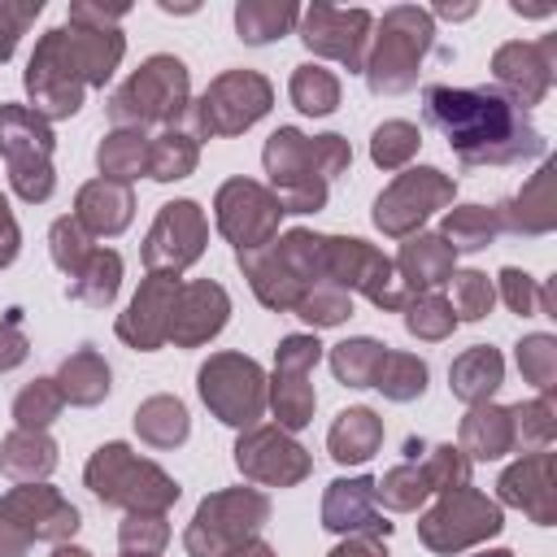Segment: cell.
<instances>
[{
    "instance_id": "6da1fadb",
    "label": "cell",
    "mask_w": 557,
    "mask_h": 557,
    "mask_svg": "<svg viewBox=\"0 0 557 557\" xmlns=\"http://www.w3.org/2000/svg\"><path fill=\"white\" fill-rule=\"evenodd\" d=\"M426 122L448 139L466 165H505L540 157L544 139L527 122L522 104L500 87H426Z\"/></svg>"
},
{
    "instance_id": "7a4b0ae2",
    "label": "cell",
    "mask_w": 557,
    "mask_h": 557,
    "mask_svg": "<svg viewBox=\"0 0 557 557\" xmlns=\"http://www.w3.org/2000/svg\"><path fill=\"white\" fill-rule=\"evenodd\" d=\"M122 57V35L113 26H57L39 39L26 65V91L39 117H70L83 104L87 83H104Z\"/></svg>"
},
{
    "instance_id": "3957f363",
    "label": "cell",
    "mask_w": 557,
    "mask_h": 557,
    "mask_svg": "<svg viewBox=\"0 0 557 557\" xmlns=\"http://www.w3.org/2000/svg\"><path fill=\"white\" fill-rule=\"evenodd\" d=\"M352 161L348 144L339 135L305 139L292 126H278L265 144V170L274 178V196L283 213H313L326 200V183L344 174Z\"/></svg>"
},
{
    "instance_id": "277c9868",
    "label": "cell",
    "mask_w": 557,
    "mask_h": 557,
    "mask_svg": "<svg viewBox=\"0 0 557 557\" xmlns=\"http://www.w3.org/2000/svg\"><path fill=\"white\" fill-rule=\"evenodd\" d=\"M87 487L104 505H126L135 513H161L178 500V483L152 461H139L126 444L96 448V457L87 461Z\"/></svg>"
},
{
    "instance_id": "5b68a950",
    "label": "cell",
    "mask_w": 557,
    "mask_h": 557,
    "mask_svg": "<svg viewBox=\"0 0 557 557\" xmlns=\"http://www.w3.org/2000/svg\"><path fill=\"white\" fill-rule=\"evenodd\" d=\"M187 109V65L178 57H148L109 100V117L117 126L174 122Z\"/></svg>"
},
{
    "instance_id": "8992f818",
    "label": "cell",
    "mask_w": 557,
    "mask_h": 557,
    "mask_svg": "<svg viewBox=\"0 0 557 557\" xmlns=\"http://www.w3.org/2000/svg\"><path fill=\"white\" fill-rule=\"evenodd\" d=\"M0 157L9 161V178H13V191L22 200H48L52 196L48 117H39L26 104H0Z\"/></svg>"
},
{
    "instance_id": "52a82bcc",
    "label": "cell",
    "mask_w": 557,
    "mask_h": 557,
    "mask_svg": "<svg viewBox=\"0 0 557 557\" xmlns=\"http://www.w3.org/2000/svg\"><path fill=\"white\" fill-rule=\"evenodd\" d=\"M270 505L261 492H218L209 496L191 527H187V553L191 557H235L252 535L257 527L265 522Z\"/></svg>"
},
{
    "instance_id": "ba28073f",
    "label": "cell",
    "mask_w": 557,
    "mask_h": 557,
    "mask_svg": "<svg viewBox=\"0 0 557 557\" xmlns=\"http://www.w3.org/2000/svg\"><path fill=\"white\" fill-rule=\"evenodd\" d=\"M431 48V17L422 9H392L383 17V30H379V44H374V57L366 61V78H370V91H405L413 87L418 78V61L422 52Z\"/></svg>"
},
{
    "instance_id": "9c48e42d",
    "label": "cell",
    "mask_w": 557,
    "mask_h": 557,
    "mask_svg": "<svg viewBox=\"0 0 557 557\" xmlns=\"http://www.w3.org/2000/svg\"><path fill=\"white\" fill-rule=\"evenodd\" d=\"M78 531V509L52 487H13L0 505V557H22L30 540H65Z\"/></svg>"
},
{
    "instance_id": "30bf717a",
    "label": "cell",
    "mask_w": 557,
    "mask_h": 557,
    "mask_svg": "<svg viewBox=\"0 0 557 557\" xmlns=\"http://www.w3.org/2000/svg\"><path fill=\"white\" fill-rule=\"evenodd\" d=\"M270 83L252 70H231L209 83V91L191 104V131L196 135H235L252 126L270 109Z\"/></svg>"
},
{
    "instance_id": "8fae6325",
    "label": "cell",
    "mask_w": 557,
    "mask_h": 557,
    "mask_svg": "<svg viewBox=\"0 0 557 557\" xmlns=\"http://www.w3.org/2000/svg\"><path fill=\"white\" fill-rule=\"evenodd\" d=\"M200 396L226 426H252L265 409V374L248 357L218 352L209 366H200Z\"/></svg>"
},
{
    "instance_id": "7c38bea8",
    "label": "cell",
    "mask_w": 557,
    "mask_h": 557,
    "mask_svg": "<svg viewBox=\"0 0 557 557\" xmlns=\"http://www.w3.org/2000/svg\"><path fill=\"white\" fill-rule=\"evenodd\" d=\"M322 257H326V278L335 287H357L366 292L379 309H396L405 305V292L396 283V270L383 252H374L366 239H322Z\"/></svg>"
},
{
    "instance_id": "4fadbf2b",
    "label": "cell",
    "mask_w": 557,
    "mask_h": 557,
    "mask_svg": "<svg viewBox=\"0 0 557 557\" xmlns=\"http://www.w3.org/2000/svg\"><path fill=\"white\" fill-rule=\"evenodd\" d=\"M278 218H283L278 196H270L265 187H257L248 178H231L218 191V226H222V235L239 252L265 248L270 235H274V226H278Z\"/></svg>"
},
{
    "instance_id": "5bb4252c",
    "label": "cell",
    "mask_w": 557,
    "mask_h": 557,
    "mask_svg": "<svg viewBox=\"0 0 557 557\" xmlns=\"http://www.w3.org/2000/svg\"><path fill=\"white\" fill-rule=\"evenodd\" d=\"M444 200H453V183L422 165V170H409L400 174L379 200H374V226L387 231V235H409L431 209H440Z\"/></svg>"
},
{
    "instance_id": "9a60e30c",
    "label": "cell",
    "mask_w": 557,
    "mask_h": 557,
    "mask_svg": "<svg viewBox=\"0 0 557 557\" xmlns=\"http://www.w3.org/2000/svg\"><path fill=\"white\" fill-rule=\"evenodd\" d=\"M205 213L191 200H174L157 213L148 244H144V261L152 274H178L183 265H191L205 252Z\"/></svg>"
},
{
    "instance_id": "2e32d148",
    "label": "cell",
    "mask_w": 557,
    "mask_h": 557,
    "mask_svg": "<svg viewBox=\"0 0 557 557\" xmlns=\"http://www.w3.org/2000/svg\"><path fill=\"white\" fill-rule=\"evenodd\" d=\"M505 522H500V509L492 505V500H483L479 492H470V487H453V496H444L426 518H422V540L431 544V548H440V553H448V548H461V544H470V540H479V535H492V531H500Z\"/></svg>"
},
{
    "instance_id": "e0dca14e",
    "label": "cell",
    "mask_w": 557,
    "mask_h": 557,
    "mask_svg": "<svg viewBox=\"0 0 557 557\" xmlns=\"http://www.w3.org/2000/svg\"><path fill=\"white\" fill-rule=\"evenodd\" d=\"M322 344L313 335H287L278 344V361H274V409L278 422L300 431L313 418V387H309V370L318 366Z\"/></svg>"
},
{
    "instance_id": "ac0fdd59",
    "label": "cell",
    "mask_w": 557,
    "mask_h": 557,
    "mask_svg": "<svg viewBox=\"0 0 557 557\" xmlns=\"http://www.w3.org/2000/svg\"><path fill=\"white\" fill-rule=\"evenodd\" d=\"M370 13L366 9H335V4H313L305 13V44L322 57L344 61L348 70H366V35Z\"/></svg>"
},
{
    "instance_id": "d6986e66",
    "label": "cell",
    "mask_w": 557,
    "mask_h": 557,
    "mask_svg": "<svg viewBox=\"0 0 557 557\" xmlns=\"http://www.w3.org/2000/svg\"><path fill=\"white\" fill-rule=\"evenodd\" d=\"M178 287L183 283L174 274H148V283L135 292L131 309L117 318V335L144 352H152L161 339H170V313H174Z\"/></svg>"
},
{
    "instance_id": "ffe728a7",
    "label": "cell",
    "mask_w": 557,
    "mask_h": 557,
    "mask_svg": "<svg viewBox=\"0 0 557 557\" xmlns=\"http://www.w3.org/2000/svg\"><path fill=\"white\" fill-rule=\"evenodd\" d=\"M235 461H239L244 474H252V479H261V483H278V487H287V483H296V479L309 474L305 448L292 444L283 431H270V426L248 431V435L235 444Z\"/></svg>"
},
{
    "instance_id": "44dd1931",
    "label": "cell",
    "mask_w": 557,
    "mask_h": 557,
    "mask_svg": "<svg viewBox=\"0 0 557 557\" xmlns=\"http://www.w3.org/2000/svg\"><path fill=\"white\" fill-rule=\"evenodd\" d=\"M226 313H231V300L218 283H187L178 287V300H174V313H170V339L191 348V344H205L209 335H218L226 326Z\"/></svg>"
},
{
    "instance_id": "7402d4cb",
    "label": "cell",
    "mask_w": 557,
    "mask_h": 557,
    "mask_svg": "<svg viewBox=\"0 0 557 557\" xmlns=\"http://www.w3.org/2000/svg\"><path fill=\"white\" fill-rule=\"evenodd\" d=\"M322 527L326 531H370L387 535L392 527L374 513V479H335L322 500Z\"/></svg>"
},
{
    "instance_id": "603a6c76",
    "label": "cell",
    "mask_w": 557,
    "mask_h": 557,
    "mask_svg": "<svg viewBox=\"0 0 557 557\" xmlns=\"http://www.w3.org/2000/svg\"><path fill=\"white\" fill-rule=\"evenodd\" d=\"M131 209H135V196L126 183L117 178H96L78 191V213L74 222L87 231V235H117L126 231L131 222Z\"/></svg>"
},
{
    "instance_id": "cb8c5ba5",
    "label": "cell",
    "mask_w": 557,
    "mask_h": 557,
    "mask_svg": "<svg viewBox=\"0 0 557 557\" xmlns=\"http://www.w3.org/2000/svg\"><path fill=\"white\" fill-rule=\"evenodd\" d=\"M392 270H400V278L409 283V292H426V287L453 278V248L440 235H418V239H409L400 248V257H396Z\"/></svg>"
},
{
    "instance_id": "d4e9b609",
    "label": "cell",
    "mask_w": 557,
    "mask_h": 557,
    "mask_svg": "<svg viewBox=\"0 0 557 557\" xmlns=\"http://www.w3.org/2000/svg\"><path fill=\"white\" fill-rule=\"evenodd\" d=\"M383 444V422L370 413V409H344L331 426V457L339 466H357V461H370Z\"/></svg>"
},
{
    "instance_id": "484cf974",
    "label": "cell",
    "mask_w": 557,
    "mask_h": 557,
    "mask_svg": "<svg viewBox=\"0 0 557 557\" xmlns=\"http://www.w3.org/2000/svg\"><path fill=\"white\" fill-rule=\"evenodd\" d=\"M117 278H122V257L113 248H91V257L70 274L65 296L100 309V305H109L117 296Z\"/></svg>"
},
{
    "instance_id": "4316f807",
    "label": "cell",
    "mask_w": 557,
    "mask_h": 557,
    "mask_svg": "<svg viewBox=\"0 0 557 557\" xmlns=\"http://www.w3.org/2000/svg\"><path fill=\"white\" fill-rule=\"evenodd\" d=\"M513 444V413L509 409H492V405H474V413L461 422V448L470 457H500Z\"/></svg>"
},
{
    "instance_id": "83f0119b",
    "label": "cell",
    "mask_w": 557,
    "mask_h": 557,
    "mask_svg": "<svg viewBox=\"0 0 557 557\" xmlns=\"http://www.w3.org/2000/svg\"><path fill=\"white\" fill-rule=\"evenodd\" d=\"M57 466V444L44 431H13L0 448V470L13 479H44Z\"/></svg>"
},
{
    "instance_id": "f1b7e54d",
    "label": "cell",
    "mask_w": 557,
    "mask_h": 557,
    "mask_svg": "<svg viewBox=\"0 0 557 557\" xmlns=\"http://www.w3.org/2000/svg\"><path fill=\"white\" fill-rule=\"evenodd\" d=\"M453 392L461 396V400H470V405H483L496 387H500V357H496V348H487V344H479V348H470L466 357H457L453 361Z\"/></svg>"
},
{
    "instance_id": "f546056e",
    "label": "cell",
    "mask_w": 557,
    "mask_h": 557,
    "mask_svg": "<svg viewBox=\"0 0 557 557\" xmlns=\"http://www.w3.org/2000/svg\"><path fill=\"white\" fill-rule=\"evenodd\" d=\"M57 387L65 400L74 405H96L104 392H109V366L91 352V348H78L74 357H65L61 374H57Z\"/></svg>"
},
{
    "instance_id": "4dcf8cb0",
    "label": "cell",
    "mask_w": 557,
    "mask_h": 557,
    "mask_svg": "<svg viewBox=\"0 0 557 557\" xmlns=\"http://www.w3.org/2000/svg\"><path fill=\"white\" fill-rule=\"evenodd\" d=\"M135 431H139L148 444H157V448H174V444L187 440L191 422H187V409H183L174 396H152V400L139 405Z\"/></svg>"
},
{
    "instance_id": "1f68e13d",
    "label": "cell",
    "mask_w": 557,
    "mask_h": 557,
    "mask_svg": "<svg viewBox=\"0 0 557 557\" xmlns=\"http://www.w3.org/2000/svg\"><path fill=\"white\" fill-rule=\"evenodd\" d=\"M96 161H100V174L109 178H135L139 170H148V135L135 131V126H117L100 148H96Z\"/></svg>"
},
{
    "instance_id": "d6a6232c",
    "label": "cell",
    "mask_w": 557,
    "mask_h": 557,
    "mask_svg": "<svg viewBox=\"0 0 557 557\" xmlns=\"http://www.w3.org/2000/svg\"><path fill=\"white\" fill-rule=\"evenodd\" d=\"M383 352H387V344H379V339H344L331 352V370L348 387H374V374L383 366Z\"/></svg>"
},
{
    "instance_id": "836d02e7",
    "label": "cell",
    "mask_w": 557,
    "mask_h": 557,
    "mask_svg": "<svg viewBox=\"0 0 557 557\" xmlns=\"http://www.w3.org/2000/svg\"><path fill=\"white\" fill-rule=\"evenodd\" d=\"M292 100H296L300 113L322 117V113H331L339 104V78L331 70H322V65H296V74H292Z\"/></svg>"
},
{
    "instance_id": "e575fe53",
    "label": "cell",
    "mask_w": 557,
    "mask_h": 557,
    "mask_svg": "<svg viewBox=\"0 0 557 557\" xmlns=\"http://www.w3.org/2000/svg\"><path fill=\"white\" fill-rule=\"evenodd\" d=\"M292 22H296V4H257V0H248V4L235 9V30L248 44H270Z\"/></svg>"
},
{
    "instance_id": "d590c367",
    "label": "cell",
    "mask_w": 557,
    "mask_h": 557,
    "mask_svg": "<svg viewBox=\"0 0 557 557\" xmlns=\"http://www.w3.org/2000/svg\"><path fill=\"white\" fill-rule=\"evenodd\" d=\"M374 387L392 400H413L426 392V366L409 352H383V366L374 374Z\"/></svg>"
},
{
    "instance_id": "8d00e7d4",
    "label": "cell",
    "mask_w": 557,
    "mask_h": 557,
    "mask_svg": "<svg viewBox=\"0 0 557 557\" xmlns=\"http://www.w3.org/2000/svg\"><path fill=\"white\" fill-rule=\"evenodd\" d=\"M492 235H496V218H492L487 209H479V205H466V209H453V213H448L440 239H444L453 252H474V248H487Z\"/></svg>"
},
{
    "instance_id": "74e56055",
    "label": "cell",
    "mask_w": 557,
    "mask_h": 557,
    "mask_svg": "<svg viewBox=\"0 0 557 557\" xmlns=\"http://www.w3.org/2000/svg\"><path fill=\"white\" fill-rule=\"evenodd\" d=\"M61 405H65V396H61L57 379H35L26 392H17V400H13V418H17L22 431H44V426L61 413Z\"/></svg>"
},
{
    "instance_id": "f35d334b",
    "label": "cell",
    "mask_w": 557,
    "mask_h": 557,
    "mask_svg": "<svg viewBox=\"0 0 557 557\" xmlns=\"http://www.w3.org/2000/svg\"><path fill=\"white\" fill-rule=\"evenodd\" d=\"M196 165V139L191 135H161L148 139V174L170 183V178H187V170Z\"/></svg>"
},
{
    "instance_id": "ab89813d",
    "label": "cell",
    "mask_w": 557,
    "mask_h": 557,
    "mask_svg": "<svg viewBox=\"0 0 557 557\" xmlns=\"http://www.w3.org/2000/svg\"><path fill=\"white\" fill-rule=\"evenodd\" d=\"M296 309H300V318H305V322H313V326H335V322H344V318L352 313V300H348V292H344V287H335V283L326 278V283L309 287V292H305V300H300Z\"/></svg>"
},
{
    "instance_id": "60d3db41",
    "label": "cell",
    "mask_w": 557,
    "mask_h": 557,
    "mask_svg": "<svg viewBox=\"0 0 557 557\" xmlns=\"http://www.w3.org/2000/svg\"><path fill=\"white\" fill-rule=\"evenodd\" d=\"M426 492H431V483H426V474L418 466H396L383 483H374V496L383 505H392V509H413Z\"/></svg>"
},
{
    "instance_id": "b9f144b4",
    "label": "cell",
    "mask_w": 557,
    "mask_h": 557,
    "mask_svg": "<svg viewBox=\"0 0 557 557\" xmlns=\"http://www.w3.org/2000/svg\"><path fill=\"white\" fill-rule=\"evenodd\" d=\"M422 139H418V126H409V122H383L379 131H374V144H370V157L379 161V165H387V170H396L413 148H418Z\"/></svg>"
},
{
    "instance_id": "7bdbcfd3",
    "label": "cell",
    "mask_w": 557,
    "mask_h": 557,
    "mask_svg": "<svg viewBox=\"0 0 557 557\" xmlns=\"http://www.w3.org/2000/svg\"><path fill=\"white\" fill-rule=\"evenodd\" d=\"M453 322H457V318H453V305L440 300V296H418V300L409 305V313H405V326H409L413 335H422V339L448 335Z\"/></svg>"
},
{
    "instance_id": "ee69618b",
    "label": "cell",
    "mask_w": 557,
    "mask_h": 557,
    "mask_svg": "<svg viewBox=\"0 0 557 557\" xmlns=\"http://www.w3.org/2000/svg\"><path fill=\"white\" fill-rule=\"evenodd\" d=\"M87 257H91L87 231H83L74 218H57V222H52V261H57L65 274H74Z\"/></svg>"
},
{
    "instance_id": "f6af8a7d",
    "label": "cell",
    "mask_w": 557,
    "mask_h": 557,
    "mask_svg": "<svg viewBox=\"0 0 557 557\" xmlns=\"http://www.w3.org/2000/svg\"><path fill=\"white\" fill-rule=\"evenodd\" d=\"M165 540H170V527H165L161 513H131L122 522V548L126 553L139 548V557H152V553H161Z\"/></svg>"
},
{
    "instance_id": "bcb514c9",
    "label": "cell",
    "mask_w": 557,
    "mask_h": 557,
    "mask_svg": "<svg viewBox=\"0 0 557 557\" xmlns=\"http://www.w3.org/2000/svg\"><path fill=\"white\" fill-rule=\"evenodd\" d=\"M492 309V287L479 270H466V274H453V313H461L466 322L483 318Z\"/></svg>"
},
{
    "instance_id": "7dc6e473",
    "label": "cell",
    "mask_w": 557,
    "mask_h": 557,
    "mask_svg": "<svg viewBox=\"0 0 557 557\" xmlns=\"http://www.w3.org/2000/svg\"><path fill=\"white\" fill-rule=\"evenodd\" d=\"M39 9H44L39 0H30V4H9V0H0V61L13 52L17 35L35 22V13H39Z\"/></svg>"
},
{
    "instance_id": "c3c4849f",
    "label": "cell",
    "mask_w": 557,
    "mask_h": 557,
    "mask_svg": "<svg viewBox=\"0 0 557 557\" xmlns=\"http://www.w3.org/2000/svg\"><path fill=\"white\" fill-rule=\"evenodd\" d=\"M518 366L531 374V383L548 387V379H553V339L548 335H535V339L518 344Z\"/></svg>"
},
{
    "instance_id": "681fc988",
    "label": "cell",
    "mask_w": 557,
    "mask_h": 557,
    "mask_svg": "<svg viewBox=\"0 0 557 557\" xmlns=\"http://www.w3.org/2000/svg\"><path fill=\"white\" fill-rule=\"evenodd\" d=\"M26 357V335L17 331V313L0 322V370H13Z\"/></svg>"
},
{
    "instance_id": "f907efd6",
    "label": "cell",
    "mask_w": 557,
    "mask_h": 557,
    "mask_svg": "<svg viewBox=\"0 0 557 557\" xmlns=\"http://www.w3.org/2000/svg\"><path fill=\"white\" fill-rule=\"evenodd\" d=\"M500 283H505V300H509L518 313H527V309H531V283H527V274L505 270V274H500Z\"/></svg>"
},
{
    "instance_id": "816d5d0a",
    "label": "cell",
    "mask_w": 557,
    "mask_h": 557,
    "mask_svg": "<svg viewBox=\"0 0 557 557\" xmlns=\"http://www.w3.org/2000/svg\"><path fill=\"white\" fill-rule=\"evenodd\" d=\"M13 257H17V222H13V213H9V205H4V196H0V270H4Z\"/></svg>"
},
{
    "instance_id": "f5cc1de1",
    "label": "cell",
    "mask_w": 557,
    "mask_h": 557,
    "mask_svg": "<svg viewBox=\"0 0 557 557\" xmlns=\"http://www.w3.org/2000/svg\"><path fill=\"white\" fill-rule=\"evenodd\" d=\"M331 557H387L370 535H357V540H348V544H339Z\"/></svg>"
},
{
    "instance_id": "db71d44e",
    "label": "cell",
    "mask_w": 557,
    "mask_h": 557,
    "mask_svg": "<svg viewBox=\"0 0 557 557\" xmlns=\"http://www.w3.org/2000/svg\"><path fill=\"white\" fill-rule=\"evenodd\" d=\"M52 557H91V553H83V548H65V544H61Z\"/></svg>"
},
{
    "instance_id": "11a10c76",
    "label": "cell",
    "mask_w": 557,
    "mask_h": 557,
    "mask_svg": "<svg viewBox=\"0 0 557 557\" xmlns=\"http://www.w3.org/2000/svg\"><path fill=\"white\" fill-rule=\"evenodd\" d=\"M483 557H509V553H483Z\"/></svg>"
},
{
    "instance_id": "9f6ffc18",
    "label": "cell",
    "mask_w": 557,
    "mask_h": 557,
    "mask_svg": "<svg viewBox=\"0 0 557 557\" xmlns=\"http://www.w3.org/2000/svg\"><path fill=\"white\" fill-rule=\"evenodd\" d=\"M126 557H131V553H126Z\"/></svg>"
}]
</instances>
